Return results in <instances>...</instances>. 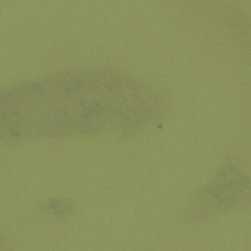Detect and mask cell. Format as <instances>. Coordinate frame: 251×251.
<instances>
[{"mask_svg": "<svg viewBox=\"0 0 251 251\" xmlns=\"http://www.w3.org/2000/svg\"><path fill=\"white\" fill-rule=\"evenodd\" d=\"M159 101L149 88L115 72L62 73L2 93V133L16 142L95 132L108 125L133 133L159 115Z\"/></svg>", "mask_w": 251, "mask_h": 251, "instance_id": "cell-1", "label": "cell"}]
</instances>
